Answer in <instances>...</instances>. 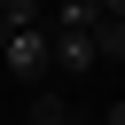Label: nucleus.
Listing matches in <instances>:
<instances>
[{
    "instance_id": "f257e3e1",
    "label": "nucleus",
    "mask_w": 125,
    "mask_h": 125,
    "mask_svg": "<svg viewBox=\"0 0 125 125\" xmlns=\"http://www.w3.org/2000/svg\"><path fill=\"white\" fill-rule=\"evenodd\" d=\"M0 55H8V70H16V78H39V70L55 62V31H47V23H23V31H8V39H0Z\"/></svg>"
},
{
    "instance_id": "f03ea898",
    "label": "nucleus",
    "mask_w": 125,
    "mask_h": 125,
    "mask_svg": "<svg viewBox=\"0 0 125 125\" xmlns=\"http://www.w3.org/2000/svg\"><path fill=\"white\" fill-rule=\"evenodd\" d=\"M55 62L70 70V78H86L102 55H94V31H55Z\"/></svg>"
},
{
    "instance_id": "7ed1b4c3",
    "label": "nucleus",
    "mask_w": 125,
    "mask_h": 125,
    "mask_svg": "<svg viewBox=\"0 0 125 125\" xmlns=\"http://www.w3.org/2000/svg\"><path fill=\"white\" fill-rule=\"evenodd\" d=\"M94 23H102V0H62L47 31H94Z\"/></svg>"
},
{
    "instance_id": "20e7f679",
    "label": "nucleus",
    "mask_w": 125,
    "mask_h": 125,
    "mask_svg": "<svg viewBox=\"0 0 125 125\" xmlns=\"http://www.w3.org/2000/svg\"><path fill=\"white\" fill-rule=\"evenodd\" d=\"M70 117H78V109H70L62 94H39V102L23 109V125H70Z\"/></svg>"
},
{
    "instance_id": "39448f33",
    "label": "nucleus",
    "mask_w": 125,
    "mask_h": 125,
    "mask_svg": "<svg viewBox=\"0 0 125 125\" xmlns=\"http://www.w3.org/2000/svg\"><path fill=\"white\" fill-rule=\"evenodd\" d=\"M94 55H102V62L125 55V16H102V23H94Z\"/></svg>"
},
{
    "instance_id": "423d86ee",
    "label": "nucleus",
    "mask_w": 125,
    "mask_h": 125,
    "mask_svg": "<svg viewBox=\"0 0 125 125\" xmlns=\"http://www.w3.org/2000/svg\"><path fill=\"white\" fill-rule=\"evenodd\" d=\"M23 23H39V0H0V39L23 31Z\"/></svg>"
},
{
    "instance_id": "0eeeda50",
    "label": "nucleus",
    "mask_w": 125,
    "mask_h": 125,
    "mask_svg": "<svg viewBox=\"0 0 125 125\" xmlns=\"http://www.w3.org/2000/svg\"><path fill=\"white\" fill-rule=\"evenodd\" d=\"M102 125H125V102H109V109H102Z\"/></svg>"
},
{
    "instance_id": "6e6552de",
    "label": "nucleus",
    "mask_w": 125,
    "mask_h": 125,
    "mask_svg": "<svg viewBox=\"0 0 125 125\" xmlns=\"http://www.w3.org/2000/svg\"><path fill=\"white\" fill-rule=\"evenodd\" d=\"M102 16H125V0H102Z\"/></svg>"
}]
</instances>
